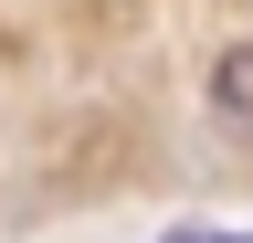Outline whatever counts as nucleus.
<instances>
[{
    "instance_id": "nucleus-1",
    "label": "nucleus",
    "mask_w": 253,
    "mask_h": 243,
    "mask_svg": "<svg viewBox=\"0 0 253 243\" xmlns=\"http://www.w3.org/2000/svg\"><path fill=\"white\" fill-rule=\"evenodd\" d=\"M211 116H221V127L253 148V43H232V53L211 64Z\"/></svg>"
},
{
    "instance_id": "nucleus-2",
    "label": "nucleus",
    "mask_w": 253,
    "mask_h": 243,
    "mask_svg": "<svg viewBox=\"0 0 253 243\" xmlns=\"http://www.w3.org/2000/svg\"><path fill=\"white\" fill-rule=\"evenodd\" d=\"M158 243H253V233H201V222H190V233H158Z\"/></svg>"
}]
</instances>
